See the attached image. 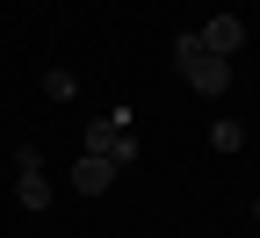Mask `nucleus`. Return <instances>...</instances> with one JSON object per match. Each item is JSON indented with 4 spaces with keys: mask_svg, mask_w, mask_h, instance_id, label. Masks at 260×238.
Instances as JSON below:
<instances>
[{
    "mask_svg": "<svg viewBox=\"0 0 260 238\" xmlns=\"http://www.w3.org/2000/svg\"><path fill=\"white\" fill-rule=\"evenodd\" d=\"M210 145H217V152H239V145H246V123L217 116V123H210Z\"/></svg>",
    "mask_w": 260,
    "mask_h": 238,
    "instance_id": "6",
    "label": "nucleus"
},
{
    "mask_svg": "<svg viewBox=\"0 0 260 238\" xmlns=\"http://www.w3.org/2000/svg\"><path fill=\"white\" fill-rule=\"evenodd\" d=\"M87 152H102L116 174L123 166H138V138H130V109H109V116H94L87 123Z\"/></svg>",
    "mask_w": 260,
    "mask_h": 238,
    "instance_id": "2",
    "label": "nucleus"
},
{
    "mask_svg": "<svg viewBox=\"0 0 260 238\" xmlns=\"http://www.w3.org/2000/svg\"><path fill=\"white\" fill-rule=\"evenodd\" d=\"M174 65H181V80H188L195 94H210V101L232 87V58L203 51V37H195V29H181V37H174Z\"/></svg>",
    "mask_w": 260,
    "mask_h": 238,
    "instance_id": "1",
    "label": "nucleus"
},
{
    "mask_svg": "<svg viewBox=\"0 0 260 238\" xmlns=\"http://www.w3.org/2000/svg\"><path fill=\"white\" fill-rule=\"evenodd\" d=\"M73 188H80V195H109V188H116V166H109L102 152H80V166H73Z\"/></svg>",
    "mask_w": 260,
    "mask_h": 238,
    "instance_id": "4",
    "label": "nucleus"
},
{
    "mask_svg": "<svg viewBox=\"0 0 260 238\" xmlns=\"http://www.w3.org/2000/svg\"><path fill=\"white\" fill-rule=\"evenodd\" d=\"M253 217H260V202H253Z\"/></svg>",
    "mask_w": 260,
    "mask_h": 238,
    "instance_id": "8",
    "label": "nucleus"
},
{
    "mask_svg": "<svg viewBox=\"0 0 260 238\" xmlns=\"http://www.w3.org/2000/svg\"><path fill=\"white\" fill-rule=\"evenodd\" d=\"M15 202H22V210H51V181H44V166L15 174Z\"/></svg>",
    "mask_w": 260,
    "mask_h": 238,
    "instance_id": "5",
    "label": "nucleus"
},
{
    "mask_svg": "<svg viewBox=\"0 0 260 238\" xmlns=\"http://www.w3.org/2000/svg\"><path fill=\"white\" fill-rule=\"evenodd\" d=\"M253 238H260V231H253Z\"/></svg>",
    "mask_w": 260,
    "mask_h": 238,
    "instance_id": "9",
    "label": "nucleus"
},
{
    "mask_svg": "<svg viewBox=\"0 0 260 238\" xmlns=\"http://www.w3.org/2000/svg\"><path fill=\"white\" fill-rule=\"evenodd\" d=\"M44 94H51V101H73V94H80V80L65 73V65H51V73H44Z\"/></svg>",
    "mask_w": 260,
    "mask_h": 238,
    "instance_id": "7",
    "label": "nucleus"
},
{
    "mask_svg": "<svg viewBox=\"0 0 260 238\" xmlns=\"http://www.w3.org/2000/svg\"><path fill=\"white\" fill-rule=\"evenodd\" d=\"M195 37H203V51H217V58H239V51H246V22H239V15H210Z\"/></svg>",
    "mask_w": 260,
    "mask_h": 238,
    "instance_id": "3",
    "label": "nucleus"
}]
</instances>
